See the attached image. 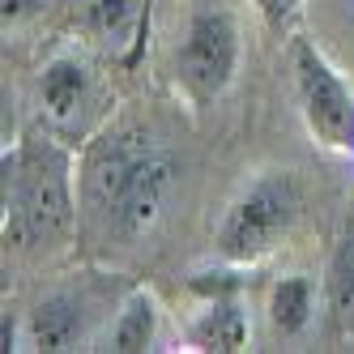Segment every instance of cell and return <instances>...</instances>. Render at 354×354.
Masks as SVG:
<instances>
[{
	"mask_svg": "<svg viewBox=\"0 0 354 354\" xmlns=\"http://www.w3.org/2000/svg\"><path fill=\"white\" fill-rule=\"evenodd\" d=\"M324 299H328V316H333V328L354 324V218L342 226L337 248L328 257V273H324Z\"/></svg>",
	"mask_w": 354,
	"mask_h": 354,
	"instance_id": "obj_8",
	"label": "cell"
},
{
	"mask_svg": "<svg viewBox=\"0 0 354 354\" xmlns=\"http://www.w3.org/2000/svg\"><path fill=\"white\" fill-rule=\"evenodd\" d=\"M248 312L239 299H214L192 324V342L201 350H243L248 346Z\"/></svg>",
	"mask_w": 354,
	"mask_h": 354,
	"instance_id": "obj_10",
	"label": "cell"
},
{
	"mask_svg": "<svg viewBox=\"0 0 354 354\" xmlns=\"http://www.w3.org/2000/svg\"><path fill=\"white\" fill-rule=\"evenodd\" d=\"M43 9V0H0V17H5V30L17 26V21H26Z\"/></svg>",
	"mask_w": 354,
	"mask_h": 354,
	"instance_id": "obj_14",
	"label": "cell"
},
{
	"mask_svg": "<svg viewBox=\"0 0 354 354\" xmlns=\"http://www.w3.org/2000/svg\"><path fill=\"white\" fill-rule=\"evenodd\" d=\"M149 5H154V0H145V21H149Z\"/></svg>",
	"mask_w": 354,
	"mask_h": 354,
	"instance_id": "obj_15",
	"label": "cell"
},
{
	"mask_svg": "<svg viewBox=\"0 0 354 354\" xmlns=\"http://www.w3.org/2000/svg\"><path fill=\"white\" fill-rule=\"evenodd\" d=\"M175 188V158L141 133L115 129L103 133L82 167V196L86 209L107 239H141L167 209Z\"/></svg>",
	"mask_w": 354,
	"mask_h": 354,
	"instance_id": "obj_1",
	"label": "cell"
},
{
	"mask_svg": "<svg viewBox=\"0 0 354 354\" xmlns=\"http://www.w3.org/2000/svg\"><path fill=\"white\" fill-rule=\"evenodd\" d=\"M82 21L98 39H124L133 26L145 35V0H86Z\"/></svg>",
	"mask_w": 354,
	"mask_h": 354,
	"instance_id": "obj_12",
	"label": "cell"
},
{
	"mask_svg": "<svg viewBox=\"0 0 354 354\" xmlns=\"http://www.w3.org/2000/svg\"><path fill=\"white\" fill-rule=\"evenodd\" d=\"M68 167L56 149L26 145L5 167V239L39 243L68 226Z\"/></svg>",
	"mask_w": 354,
	"mask_h": 354,
	"instance_id": "obj_3",
	"label": "cell"
},
{
	"mask_svg": "<svg viewBox=\"0 0 354 354\" xmlns=\"http://www.w3.org/2000/svg\"><path fill=\"white\" fill-rule=\"evenodd\" d=\"M312 312H316V282L308 273H290L273 286L269 295V320L273 328L282 333H303L312 324Z\"/></svg>",
	"mask_w": 354,
	"mask_h": 354,
	"instance_id": "obj_11",
	"label": "cell"
},
{
	"mask_svg": "<svg viewBox=\"0 0 354 354\" xmlns=\"http://www.w3.org/2000/svg\"><path fill=\"white\" fill-rule=\"evenodd\" d=\"M299 5L303 0H257V9H261V17L269 21V30H290V21L299 17Z\"/></svg>",
	"mask_w": 354,
	"mask_h": 354,
	"instance_id": "obj_13",
	"label": "cell"
},
{
	"mask_svg": "<svg viewBox=\"0 0 354 354\" xmlns=\"http://www.w3.org/2000/svg\"><path fill=\"white\" fill-rule=\"evenodd\" d=\"M303 192L290 171H265L257 175L222 214L218 226V257L231 265H257L290 235L299 218Z\"/></svg>",
	"mask_w": 354,
	"mask_h": 354,
	"instance_id": "obj_2",
	"label": "cell"
},
{
	"mask_svg": "<svg viewBox=\"0 0 354 354\" xmlns=\"http://www.w3.org/2000/svg\"><path fill=\"white\" fill-rule=\"evenodd\" d=\"M82 299L77 295H47L39 308L26 316V346L35 350H68L82 337Z\"/></svg>",
	"mask_w": 354,
	"mask_h": 354,
	"instance_id": "obj_7",
	"label": "cell"
},
{
	"mask_svg": "<svg viewBox=\"0 0 354 354\" xmlns=\"http://www.w3.org/2000/svg\"><path fill=\"white\" fill-rule=\"evenodd\" d=\"M239 73V26L231 9L201 5L184 21V39L175 47V82L192 107H209L231 90Z\"/></svg>",
	"mask_w": 354,
	"mask_h": 354,
	"instance_id": "obj_4",
	"label": "cell"
},
{
	"mask_svg": "<svg viewBox=\"0 0 354 354\" xmlns=\"http://www.w3.org/2000/svg\"><path fill=\"white\" fill-rule=\"evenodd\" d=\"M154 337H158V303H154V295L137 290L115 312V320L107 328V350H115V354H137V350L154 346Z\"/></svg>",
	"mask_w": 354,
	"mask_h": 354,
	"instance_id": "obj_9",
	"label": "cell"
},
{
	"mask_svg": "<svg viewBox=\"0 0 354 354\" xmlns=\"http://www.w3.org/2000/svg\"><path fill=\"white\" fill-rule=\"evenodd\" d=\"M98 98V77L86 52H56L39 68V103L60 133H82Z\"/></svg>",
	"mask_w": 354,
	"mask_h": 354,
	"instance_id": "obj_6",
	"label": "cell"
},
{
	"mask_svg": "<svg viewBox=\"0 0 354 354\" xmlns=\"http://www.w3.org/2000/svg\"><path fill=\"white\" fill-rule=\"evenodd\" d=\"M290 73L299 115L312 141L324 145L328 154H354V90L308 35L290 39Z\"/></svg>",
	"mask_w": 354,
	"mask_h": 354,
	"instance_id": "obj_5",
	"label": "cell"
}]
</instances>
